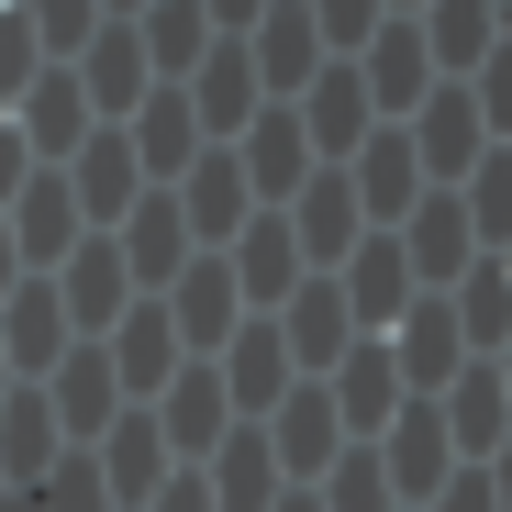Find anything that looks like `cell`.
Listing matches in <instances>:
<instances>
[{
  "label": "cell",
  "instance_id": "cell-4",
  "mask_svg": "<svg viewBox=\"0 0 512 512\" xmlns=\"http://www.w3.org/2000/svg\"><path fill=\"white\" fill-rule=\"evenodd\" d=\"M501 423H512V390L501 379H457V435L468 446H501Z\"/></svg>",
  "mask_w": 512,
  "mask_h": 512
},
{
  "label": "cell",
  "instance_id": "cell-8",
  "mask_svg": "<svg viewBox=\"0 0 512 512\" xmlns=\"http://www.w3.org/2000/svg\"><path fill=\"white\" fill-rule=\"evenodd\" d=\"M501 12H512V0H501Z\"/></svg>",
  "mask_w": 512,
  "mask_h": 512
},
{
  "label": "cell",
  "instance_id": "cell-1",
  "mask_svg": "<svg viewBox=\"0 0 512 512\" xmlns=\"http://www.w3.org/2000/svg\"><path fill=\"white\" fill-rule=\"evenodd\" d=\"M479 145H490V123H479V101H468V90H446L435 112H423V134H412V156L435 167V179H457V167H479Z\"/></svg>",
  "mask_w": 512,
  "mask_h": 512
},
{
  "label": "cell",
  "instance_id": "cell-5",
  "mask_svg": "<svg viewBox=\"0 0 512 512\" xmlns=\"http://www.w3.org/2000/svg\"><path fill=\"white\" fill-rule=\"evenodd\" d=\"M401 346H412V368H423V379H446V368H457V323H446V301H423Z\"/></svg>",
  "mask_w": 512,
  "mask_h": 512
},
{
  "label": "cell",
  "instance_id": "cell-3",
  "mask_svg": "<svg viewBox=\"0 0 512 512\" xmlns=\"http://www.w3.org/2000/svg\"><path fill=\"white\" fill-rule=\"evenodd\" d=\"M468 223H479V245H512V145H490V156H479V190H468Z\"/></svg>",
  "mask_w": 512,
  "mask_h": 512
},
{
  "label": "cell",
  "instance_id": "cell-7",
  "mask_svg": "<svg viewBox=\"0 0 512 512\" xmlns=\"http://www.w3.org/2000/svg\"><path fill=\"white\" fill-rule=\"evenodd\" d=\"M501 512H512V446H501Z\"/></svg>",
  "mask_w": 512,
  "mask_h": 512
},
{
  "label": "cell",
  "instance_id": "cell-2",
  "mask_svg": "<svg viewBox=\"0 0 512 512\" xmlns=\"http://www.w3.org/2000/svg\"><path fill=\"white\" fill-rule=\"evenodd\" d=\"M412 256H423L435 279H468V256H479V223H468V201H435V212H423V223H412Z\"/></svg>",
  "mask_w": 512,
  "mask_h": 512
},
{
  "label": "cell",
  "instance_id": "cell-6",
  "mask_svg": "<svg viewBox=\"0 0 512 512\" xmlns=\"http://www.w3.org/2000/svg\"><path fill=\"white\" fill-rule=\"evenodd\" d=\"M479 123L512 145V45H501V56H490V78H479Z\"/></svg>",
  "mask_w": 512,
  "mask_h": 512
}]
</instances>
